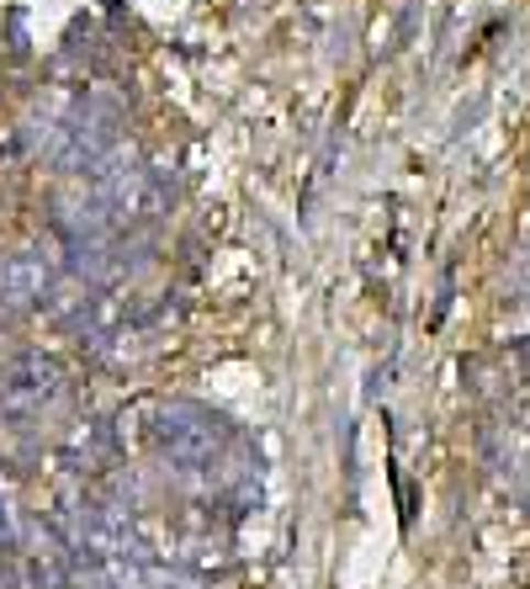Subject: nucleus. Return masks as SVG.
<instances>
[{
  "instance_id": "f257e3e1",
  "label": "nucleus",
  "mask_w": 530,
  "mask_h": 589,
  "mask_svg": "<svg viewBox=\"0 0 530 589\" xmlns=\"http://www.w3.org/2000/svg\"><path fill=\"white\" fill-rule=\"evenodd\" d=\"M59 388H64L59 361H48V356H22V361H11V367L0 372V410L32 414V410H43V404H54Z\"/></svg>"
},
{
  "instance_id": "f03ea898",
  "label": "nucleus",
  "mask_w": 530,
  "mask_h": 589,
  "mask_svg": "<svg viewBox=\"0 0 530 589\" xmlns=\"http://www.w3.org/2000/svg\"><path fill=\"white\" fill-rule=\"evenodd\" d=\"M159 441L170 446V457H180V462H212L223 446V425L212 414L191 410V404H176L159 419Z\"/></svg>"
},
{
  "instance_id": "7ed1b4c3",
  "label": "nucleus",
  "mask_w": 530,
  "mask_h": 589,
  "mask_svg": "<svg viewBox=\"0 0 530 589\" xmlns=\"http://www.w3.org/2000/svg\"><path fill=\"white\" fill-rule=\"evenodd\" d=\"M0 589H16V579H11V568H0Z\"/></svg>"
}]
</instances>
